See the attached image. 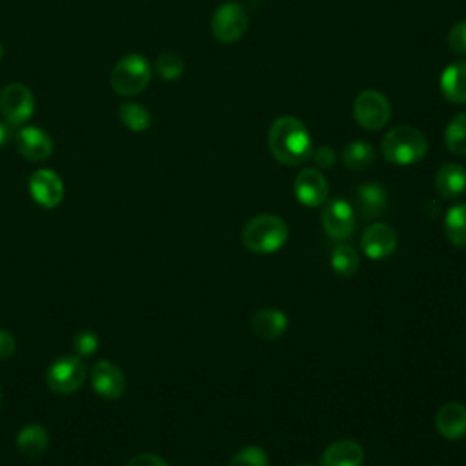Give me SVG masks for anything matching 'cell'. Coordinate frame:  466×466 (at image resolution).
<instances>
[{
	"label": "cell",
	"mask_w": 466,
	"mask_h": 466,
	"mask_svg": "<svg viewBox=\"0 0 466 466\" xmlns=\"http://www.w3.org/2000/svg\"><path fill=\"white\" fill-rule=\"evenodd\" d=\"M268 147L280 164L300 166L311 158L313 140L308 127L299 118L284 115L271 122Z\"/></svg>",
	"instance_id": "obj_1"
},
{
	"label": "cell",
	"mask_w": 466,
	"mask_h": 466,
	"mask_svg": "<svg viewBox=\"0 0 466 466\" xmlns=\"http://www.w3.org/2000/svg\"><path fill=\"white\" fill-rule=\"evenodd\" d=\"M428 153V140L422 131L411 126H397L382 138V155L390 164L411 166Z\"/></svg>",
	"instance_id": "obj_2"
},
{
	"label": "cell",
	"mask_w": 466,
	"mask_h": 466,
	"mask_svg": "<svg viewBox=\"0 0 466 466\" xmlns=\"http://www.w3.org/2000/svg\"><path fill=\"white\" fill-rule=\"evenodd\" d=\"M288 240V224L277 215H257L242 229V244L257 253L268 255L280 249Z\"/></svg>",
	"instance_id": "obj_3"
},
{
	"label": "cell",
	"mask_w": 466,
	"mask_h": 466,
	"mask_svg": "<svg viewBox=\"0 0 466 466\" xmlns=\"http://www.w3.org/2000/svg\"><path fill=\"white\" fill-rule=\"evenodd\" d=\"M151 80V66L142 55L122 56L111 73V87L122 96H133L146 89Z\"/></svg>",
	"instance_id": "obj_4"
},
{
	"label": "cell",
	"mask_w": 466,
	"mask_h": 466,
	"mask_svg": "<svg viewBox=\"0 0 466 466\" xmlns=\"http://www.w3.org/2000/svg\"><path fill=\"white\" fill-rule=\"evenodd\" d=\"M87 379V366L78 355H62L51 362L46 371V384L58 395H71L82 388Z\"/></svg>",
	"instance_id": "obj_5"
},
{
	"label": "cell",
	"mask_w": 466,
	"mask_h": 466,
	"mask_svg": "<svg viewBox=\"0 0 466 466\" xmlns=\"http://www.w3.org/2000/svg\"><path fill=\"white\" fill-rule=\"evenodd\" d=\"M390 115L391 107L388 98L375 89H364L353 100V116L364 129L377 131L384 127L390 120Z\"/></svg>",
	"instance_id": "obj_6"
},
{
	"label": "cell",
	"mask_w": 466,
	"mask_h": 466,
	"mask_svg": "<svg viewBox=\"0 0 466 466\" xmlns=\"http://www.w3.org/2000/svg\"><path fill=\"white\" fill-rule=\"evenodd\" d=\"M248 11L238 2L222 4L211 18V33L222 44H233L240 40L248 29Z\"/></svg>",
	"instance_id": "obj_7"
},
{
	"label": "cell",
	"mask_w": 466,
	"mask_h": 466,
	"mask_svg": "<svg viewBox=\"0 0 466 466\" xmlns=\"http://www.w3.org/2000/svg\"><path fill=\"white\" fill-rule=\"evenodd\" d=\"M35 111V98L27 86L20 82L7 84L0 93V113L11 126H22Z\"/></svg>",
	"instance_id": "obj_8"
},
{
	"label": "cell",
	"mask_w": 466,
	"mask_h": 466,
	"mask_svg": "<svg viewBox=\"0 0 466 466\" xmlns=\"http://www.w3.org/2000/svg\"><path fill=\"white\" fill-rule=\"evenodd\" d=\"M320 220L328 237L337 242L350 238L355 231V209L348 200L342 198L328 200L324 204Z\"/></svg>",
	"instance_id": "obj_9"
},
{
	"label": "cell",
	"mask_w": 466,
	"mask_h": 466,
	"mask_svg": "<svg viewBox=\"0 0 466 466\" xmlns=\"http://www.w3.org/2000/svg\"><path fill=\"white\" fill-rule=\"evenodd\" d=\"M89 377H91L93 390L107 400H116L126 393V388H127L126 375L120 370V366H116L111 360H98L91 368Z\"/></svg>",
	"instance_id": "obj_10"
},
{
	"label": "cell",
	"mask_w": 466,
	"mask_h": 466,
	"mask_svg": "<svg viewBox=\"0 0 466 466\" xmlns=\"http://www.w3.org/2000/svg\"><path fill=\"white\" fill-rule=\"evenodd\" d=\"M295 198L306 208H317L328 200V180L315 167H304L299 171L293 182Z\"/></svg>",
	"instance_id": "obj_11"
},
{
	"label": "cell",
	"mask_w": 466,
	"mask_h": 466,
	"mask_svg": "<svg viewBox=\"0 0 466 466\" xmlns=\"http://www.w3.org/2000/svg\"><path fill=\"white\" fill-rule=\"evenodd\" d=\"M29 193L38 206L53 209L64 200V182L53 169H36L29 177Z\"/></svg>",
	"instance_id": "obj_12"
},
{
	"label": "cell",
	"mask_w": 466,
	"mask_h": 466,
	"mask_svg": "<svg viewBox=\"0 0 466 466\" xmlns=\"http://www.w3.org/2000/svg\"><path fill=\"white\" fill-rule=\"evenodd\" d=\"M360 248L368 258L384 260L397 248V233L390 224H371L360 235Z\"/></svg>",
	"instance_id": "obj_13"
},
{
	"label": "cell",
	"mask_w": 466,
	"mask_h": 466,
	"mask_svg": "<svg viewBox=\"0 0 466 466\" xmlns=\"http://www.w3.org/2000/svg\"><path fill=\"white\" fill-rule=\"evenodd\" d=\"M15 144H16L18 153L31 162H42V160L49 158L53 153L51 137L44 129L35 127V126L22 127L15 135Z\"/></svg>",
	"instance_id": "obj_14"
},
{
	"label": "cell",
	"mask_w": 466,
	"mask_h": 466,
	"mask_svg": "<svg viewBox=\"0 0 466 466\" xmlns=\"http://www.w3.org/2000/svg\"><path fill=\"white\" fill-rule=\"evenodd\" d=\"M388 208V191L379 182H364L355 189V208L359 217L377 218L380 217Z\"/></svg>",
	"instance_id": "obj_15"
},
{
	"label": "cell",
	"mask_w": 466,
	"mask_h": 466,
	"mask_svg": "<svg viewBox=\"0 0 466 466\" xmlns=\"http://www.w3.org/2000/svg\"><path fill=\"white\" fill-rule=\"evenodd\" d=\"M437 431L450 441L462 439L466 435V406L461 402H446L435 415Z\"/></svg>",
	"instance_id": "obj_16"
},
{
	"label": "cell",
	"mask_w": 466,
	"mask_h": 466,
	"mask_svg": "<svg viewBox=\"0 0 466 466\" xmlns=\"http://www.w3.org/2000/svg\"><path fill=\"white\" fill-rule=\"evenodd\" d=\"M249 326L255 337H258L260 340H275L286 333L288 317L277 308H264L251 317Z\"/></svg>",
	"instance_id": "obj_17"
},
{
	"label": "cell",
	"mask_w": 466,
	"mask_h": 466,
	"mask_svg": "<svg viewBox=\"0 0 466 466\" xmlns=\"http://www.w3.org/2000/svg\"><path fill=\"white\" fill-rule=\"evenodd\" d=\"M362 462L364 450L351 439L335 441L320 455V466H362Z\"/></svg>",
	"instance_id": "obj_18"
},
{
	"label": "cell",
	"mask_w": 466,
	"mask_h": 466,
	"mask_svg": "<svg viewBox=\"0 0 466 466\" xmlns=\"http://www.w3.org/2000/svg\"><path fill=\"white\" fill-rule=\"evenodd\" d=\"M439 197L451 200L466 191V167L455 162H448L439 167L433 180Z\"/></svg>",
	"instance_id": "obj_19"
},
{
	"label": "cell",
	"mask_w": 466,
	"mask_h": 466,
	"mask_svg": "<svg viewBox=\"0 0 466 466\" xmlns=\"http://www.w3.org/2000/svg\"><path fill=\"white\" fill-rule=\"evenodd\" d=\"M439 86L446 100L453 104H466V62H453L444 67Z\"/></svg>",
	"instance_id": "obj_20"
},
{
	"label": "cell",
	"mask_w": 466,
	"mask_h": 466,
	"mask_svg": "<svg viewBox=\"0 0 466 466\" xmlns=\"http://www.w3.org/2000/svg\"><path fill=\"white\" fill-rule=\"evenodd\" d=\"M49 444L47 430L42 424L31 422L20 428L16 433V448L25 459H36L40 457Z\"/></svg>",
	"instance_id": "obj_21"
},
{
	"label": "cell",
	"mask_w": 466,
	"mask_h": 466,
	"mask_svg": "<svg viewBox=\"0 0 466 466\" xmlns=\"http://www.w3.org/2000/svg\"><path fill=\"white\" fill-rule=\"evenodd\" d=\"M444 235L453 246L466 249V202L448 209L444 217Z\"/></svg>",
	"instance_id": "obj_22"
},
{
	"label": "cell",
	"mask_w": 466,
	"mask_h": 466,
	"mask_svg": "<svg viewBox=\"0 0 466 466\" xmlns=\"http://www.w3.org/2000/svg\"><path fill=\"white\" fill-rule=\"evenodd\" d=\"M375 160V149L370 142L353 140L342 151V162L351 171H362Z\"/></svg>",
	"instance_id": "obj_23"
},
{
	"label": "cell",
	"mask_w": 466,
	"mask_h": 466,
	"mask_svg": "<svg viewBox=\"0 0 466 466\" xmlns=\"http://www.w3.org/2000/svg\"><path fill=\"white\" fill-rule=\"evenodd\" d=\"M359 255L357 251L348 244H339L331 249L329 255V266L339 277H351L359 269Z\"/></svg>",
	"instance_id": "obj_24"
},
{
	"label": "cell",
	"mask_w": 466,
	"mask_h": 466,
	"mask_svg": "<svg viewBox=\"0 0 466 466\" xmlns=\"http://www.w3.org/2000/svg\"><path fill=\"white\" fill-rule=\"evenodd\" d=\"M444 146L453 155H466V111L457 113L444 129Z\"/></svg>",
	"instance_id": "obj_25"
},
{
	"label": "cell",
	"mask_w": 466,
	"mask_h": 466,
	"mask_svg": "<svg viewBox=\"0 0 466 466\" xmlns=\"http://www.w3.org/2000/svg\"><path fill=\"white\" fill-rule=\"evenodd\" d=\"M118 116L122 120V124L135 131V133H140V131H146L149 126H151V115L149 111L137 104V102H126L120 106L118 109Z\"/></svg>",
	"instance_id": "obj_26"
},
{
	"label": "cell",
	"mask_w": 466,
	"mask_h": 466,
	"mask_svg": "<svg viewBox=\"0 0 466 466\" xmlns=\"http://www.w3.org/2000/svg\"><path fill=\"white\" fill-rule=\"evenodd\" d=\"M155 69L164 80H175L184 73V60L177 53H162L155 62Z\"/></svg>",
	"instance_id": "obj_27"
},
{
	"label": "cell",
	"mask_w": 466,
	"mask_h": 466,
	"mask_svg": "<svg viewBox=\"0 0 466 466\" xmlns=\"http://www.w3.org/2000/svg\"><path fill=\"white\" fill-rule=\"evenodd\" d=\"M228 466H269V459L262 448L246 446L231 457Z\"/></svg>",
	"instance_id": "obj_28"
},
{
	"label": "cell",
	"mask_w": 466,
	"mask_h": 466,
	"mask_svg": "<svg viewBox=\"0 0 466 466\" xmlns=\"http://www.w3.org/2000/svg\"><path fill=\"white\" fill-rule=\"evenodd\" d=\"M73 350L78 357H91L100 346V339L93 329H80L73 337Z\"/></svg>",
	"instance_id": "obj_29"
},
{
	"label": "cell",
	"mask_w": 466,
	"mask_h": 466,
	"mask_svg": "<svg viewBox=\"0 0 466 466\" xmlns=\"http://www.w3.org/2000/svg\"><path fill=\"white\" fill-rule=\"evenodd\" d=\"M448 46L455 55L466 56V20L451 25L448 33Z\"/></svg>",
	"instance_id": "obj_30"
},
{
	"label": "cell",
	"mask_w": 466,
	"mask_h": 466,
	"mask_svg": "<svg viewBox=\"0 0 466 466\" xmlns=\"http://www.w3.org/2000/svg\"><path fill=\"white\" fill-rule=\"evenodd\" d=\"M311 158H313V162H315L319 167H324V169L333 167V166H335V160H337L335 151H333L329 146H320V147L313 149Z\"/></svg>",
	"instance_id": "obj_31"
},
{
	"label": "cell",
	"mask_w": 466,
	"mask_h": 466,
	"mask_svg": "<svg viewBox=\"0 0 466 466\" xmlns=\"http://www.w3.org/2000/svg\"><path fill=\"white\" fill-rule=\"evenodd\" d=\"M126 466H167V462H166L160 455H157V453H147V451H144V453L133 455V457L127 461Z\"/></svg>",
	"instance_id": "obj_32"
},
{
	"label": "cell",
	"mask_w": 466,
	"mask_h": 466,
	"mask_svg": "<svg viewBox=\"0 0 466 466\" xmlns=\"http://www.w3.org/2000/svg\"><path fill=\"white\" fill-rule=\"evenodd\" d=\"M16 350V340L13 333L0 328V360H7Z\"/></svg>",
	"instance_id": "obj_33"
},
{
	"label": "cell",
	"mask_w": 466,
	"mask_h": 466,
	"mask_svg": "<svg viewBox=\"0 0 466 466\" xmlns=\"http://www.w3.org/2000/svg\"><path fill=\"white\" fill-rule=\"evenodd\" d=\"M13 138V131H11V124L7 122H0V149L5 147L9 144V140Z\"/></svg>",
	"instance_id": "obj_34"
},
{
	"label": "cell",
	"mask_w": 466,
	"mask_h": 466,
	"mask_svg": "<svg viewBox=\"0 0 466 466\" xmlns=\"http://www.w3.org/2000/svg\"><path fill=\"white\" fill-rule=\"evenodd\" d=\"M2 55H4V49H2V44H0V58H2Z\"/></svg>",
	"instance_id": "obj_35"
},
{
	"label": "cell",
	"mask_w": 466,
	"mask_h": 466,
	"mask_svg": "<svg viewBox=\"0 0 466 466\" xmlns=\"http://www.w3.org/2000/svg\"><path fill=\"white\" fill-rule=\"evenodd\" d=\"M300 466H311V464H300Z\"/></svg>",
	"instance_id": "obj_36"
},
{
	"label": "cell",
	"mask_w": 466,
	"mask_h": 466,
	"mask_svg": "<svg viewBox=\"0 0 466 466\" xmlns=\"http://www.w3.org/2000/svg\"><path fill=\"white\" fill-rule=\"evenodd\" d=\"M0 400H2V391H0Z\"/></svg>",
	"instance_id": "obj_37"
}]
</instances>
